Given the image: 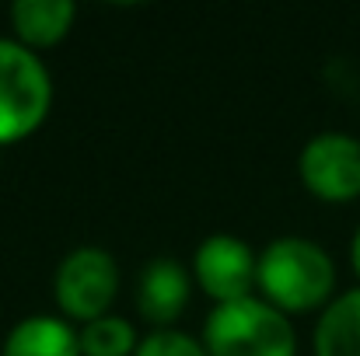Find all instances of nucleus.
<instances>
[{
	"instance_id": "1",
	"label": "nucleus",
	"mask_w": 360,
	"mask_h": 356,
	"mask_svg": "<svg viewBox=\"0 0 360 356\" xmlns=\"http://www.w3.org/2000/svg\"><path fill=\"white\" fill-rule=\"evenodd\" d=\"M255 286L262 290V301L283 311L287 318L326 311L336 290V262L319 241L297 235L273 237L259 251Z\"/></svg>"
},
{
	"instance_id": "7",
	"label": "nucleus",
	"mask_w": 360,
	"mask_h": 356,
	"mask_svg": "<svg viewBox=\"0 0 360 356\" xmlns=\"http://www.w3.org/2000/svg\"><path fill=\"white\" fill-rule=\"evenodd\" d=\"M193 297V272L175 258H150L136 272V311L154 329L172 325Z\"/></svg>"
},
{
	"instance_id": "11",
	"label": "nucleus",
	"mask_w": 360,
	"mask_h": 356,
	"mask_svg": "<svg viewBox=\"0 0 360 356\" xmlns=\"http://www.w3.org/2000/svg\"><path fill=\"white\" fill-rule=\"evenodd\" d=\"M77 339H81V356H133L140 346L136 329L112 311L81 325Z\"/></svg>"
},
{
	"instance_id": "9",
	"label": "nucleus",
	"mask_w": 360,
	"mask_h": 356,
	"mask_svg": "<svg viewBox=\"0 0 360 356\" xmlns=\"http://www.w3.org/2000/svg\"><path fill=\"white\" fill-rule=\"evenodd\" d=\"M0 356H81V339L67 318L32 315L7 332Z\"/></svg>"
},
{
	"instance_id": "2",
	"label": "nucleus",
	"mask_w": 360,
	"mask_h": 356,
	"mask_svg": "<svg viewBox=\"0 0 360 356\" xmlns=\"http://www.w3.org/2000/svg\"><path fill=\"white\" fill-rule=\"evenodd\" d=\"M200 343L210 356H297L290 318L262 297L214 304Z\"/></svg>"
},
{
	"instance_id": "6",
	"label": "nucleus",
	"mask_w": 360,
	"mask_h": 356,
	"mask_svg": "<svg viewBox=\"0 0 360 356\" xmlns=\"http://www.w3.org/2000/svg\"><path fill=\"white\" fill-rule=\"evenodd\" d=\"M255 272H259V255L252 251L248 241L235 235H210L200 241L193 255V279L214 304H231L255 297Z\"/></svg>"
},
{
	"instance_id": "10",
	"label": "nucleus",
	"mask_w": 360,
	"mask_h": 356,
	"mask_svg": "<svg viewBox=\"0 0 360 356\" xmlns=\"http://www.w3.org/2000/svg\"><path fill=\"white\" fill-rule=\"evenodd\" d=\"M315 356H360V286L333 297L319 315Z\"/></svg>"
},
{
	"instance_id": "13",
	"label": "nucleus",
	"mask_w": 360,
	"mask_h": 356,
	"mask_svg": "<svg viewBox=\"0 0 360 356\" xmlns=\"http://www.w3.org/2000/svg\"><path fill=\"white\" fill-rule=\"evenodd\" d=\"M350 265H354V272H357V279H360V228L350 237Z\"/></svg>"
},
{
	"instance_id": "3",
	"label": "nucleus",
	"mask_w": 360,
	"mask_h": 356,
	"mask_svg": "<svg viewBox=\"0 0 360 356\" xmlns=\"http://www.w3.org/2000/svg\"><path fill=\"white\" fill-rule=\"evenodd\" d=\"M53 105L46 63L18 39H0V147L32 136Z\"/></svg>"
},
{
	"instance_id": "8",
	"label": "nucleus",
	"mask_w": 360,
	"mask_h": 356,
	"mask_svg": "<svg viewBox=\"0 0 360 356\" xmlns=\"http://www.w3.org/2000/svg\"><path fill=\"white\" fill-rule=\"evenodd\" d=\"M74 18H77V4L70 0H14L11 4L14 39L28 46L32 53L63 42L67 32L74 28Z\"/></svg>"
},
{
	"instance_id": "5",
	"label": "nucleus",
	"mask_w": 360,
	"mask_h": 356,
	"mask_svg": "<svg viewBox=\"0 0 360 356\" xmlns=\"http://www.w3.org/2000/svg\"><path fill=\"white\" fill-rule=\"evenodd\" d=\"M301 185L322 203H354L360 196V140L340 129L315 133L297 154Z\"/></svg>"
},
{
	"instance_id": "12",
	"label": "nucleus",
	"mask_w": 360,
	"mask_h": 356,
	"mask_svg": "<svg viewBox=\"0 0 360 356\" xmlns=\"http://www.w3.org/2000/svg\"><path fill=\"white\" fill-rule=\"evenodd\" d=\"M133 356H210L203 350L200 339L186 336V332H175V329H158L150 336L140 339L136 353Z\"/></svg>"
},
{
	"instance_id": "4",
	"label": "nucleus",
	"mask_w": 360,
	"mask_h": 356,
	"mask_svg": "<svg viewBox=\"0 0 360 356\" xmlns=\"http://www.w3.org/2000/svg\"><path fill=\"white\" fill-rule=\"evenodd\" d=\"M120 294V265L112 251L102 244H81L63 255L53 276V297L60 311L81 325L109 315L112 301Z\"/></svg>"
}]
</instances>
